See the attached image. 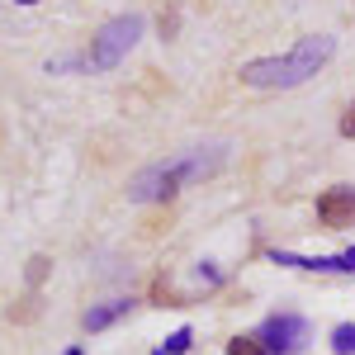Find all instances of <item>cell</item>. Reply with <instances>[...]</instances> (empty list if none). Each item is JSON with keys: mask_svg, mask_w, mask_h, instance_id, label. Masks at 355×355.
Segmentation results:
<instances>
[{"mask_svg": "<svg viewBox=\"0 0 355 355\" xmlns=\"http://www.w3.org/2000/svg\"><path fill=\"white\" fill-rule=\"evenodd\" d=\"M227 355H270V351H266L256 336H232V341H227Z\"/></svg>", "mask_w": 355, "mask_h": 355, "instance_id": "obj_10", "label": "cell"}, {"mask_svg": "<svg viewBox=\"0 0 355 355\" xmlns=\"http://www.w3.org/2000/svg\"><path fill=\"white\" fill-rule=\"evenodd\" d=\"M331 53H336V38H327V33L299 38L284 57H256V62H246L242 85H251V90H294L308 76H318V67H327Z\"/></svg>", "mask_w": 355, "mask_h": 355, "instance_id": "obj_1", "label": "cell"}, {"mask_svg": "<svg viewBox=\"0 0 355 355\" xmlns=\"http://www.w3.org/2000/svg\"><path fill=\"white\" fill-rule=\"evenodd\" d=\"M67 355H81V346H71V351H67Z\"/></svg>", "mask_w": 355, "mask_h": 355, "instance_id": "obj_13", "label": "cell"}, {"mask_svg": "<svg viewBox=\"0 0 355 355\" xmlns=\"http://www.w3.org/2000/svg\"><path fill=\"white\" fill-rule=\"evenodd\" d=\"M308 322H303L299 313H275V318H266L261 322V331H256V341L266 346L270 355H299L303 346H308Z\"/></svg>", "mask_w": 355, "mask_h": 355, "instance_id": "obj_4", "label": "cell"}, {"mask_svg": "<svg viewBox=\"0 0 355 355\" xmlns=\"http://www.w3.org/2000/svg\"><path fill=\"white\" fill-rule=\"evenodd\" d=\"M341 133H346V137H355V110L346 114V119H341Z\"/></svg>", "mask_w": 355, "mask_h": 355, "instance_id": "obj_11", "label": "cell"}, {"mask_svg": "<svg viewBox=\"0 0 355 355\" xmlns=\"http://www.w3.org/2000/svg\"><path fill=\"white\" fill-rule=\"evenodd\" d=\"M275 266H294V270H346L341 256H294V251H270Z\"/></svg>", "mask_w": 355, "mask_h": 355, "instance_id": "obj_6", "label": "cell"}, {"mask_svg": "<svg viewBox=\"0 0 355 355\" xmlns=\"http://www.w3.org/2000/svg\"><path fill=\"white\" fill-rule=\"evenodd\" d=\"M227 162V147H194V152H180L171 162H157L147 171H137L133 185H128V199L133 204H157V199H171L175 190H185L194 180H209L214 171H223Z\"/></svg>", "mask_w": 355, "mask_h": 355, "instance_id": "obj_2", "label": "cell"}, {"mask_svg": "<svg viewBox=\"0 0 355 355\" xmlns=\"http://www.w3.org/2000/svg\"><path fill=\"white\" fill-rule=\"evenodd\" d=\"M190 341H194V331L180 327V331H171V336H166V341H162L152 355H185V351H190Z\"/></svg>", "mask_w": 355, "mask_h": 355, "instance_id": "obj_8", "label": "cell"}, {"mask_svg": "<svg viewBox=\"0 0 355 355\" xmlns=\"http://www.w3.org/2000/svg\"><path fill=\"white\" fill-rule=\"evenodd\" d=\"M318 223L327 232H341V227H355V190H327L318 199Z\"/></svg>", "mask_w": 355, "mask_h": 355, "instance_id": "obj_5", "label": "cell"}, {"mask_svg": "<svg viewBox=\"0 0 355 355\" xmlns=\"http://www.w3.org/2000/svg\"><path fill=\"white\" fill-rule=\"evenodd\" d=\"M341 261H346V270H355V246H351V251H341Z\"/></svg>", "mask_w": 355, "mask_h": 355, "instance_id": "obj_12", "label": "cell"}, {"mask_svg": "<svg viewBox=\"0 0 355 355\" xmlns=\"http://www.w3.org/2000/svg\"><path fill=\"white\" fill-rule=\"evenodd\" d=\"M15 5H33V0H15Z\"/></svg>", "mask_w": 355, "mask_h": 355, "instance_id": "obj_14", "label": "cell"}, {"mask_svg": "<svg viewBox=\"0 0 355 355\" xmlns=\"http://www.w3.org/2000/svg\"><path fill=\"white\" fill-rule=\"evenodd\" d=\"M123 313H133V299H110V303H100V308H90V313H85V327H90V331H105L110 322H119Z\"/></svg>", "mask_w": 355, "mask_h": 355, "instance_id": "obj_7", "label": "cell"}, {"mask_svg": "<svg viewBox=\"0 0 355 355\" xmlns=\"http://www.w3.org/2000/svg\"><path fill=\"white\" fill-rule=\"evenodd\" d=\"M331 351L336 355H355V322H341L331 331Z\"/></svg>", "mask_w": 355, "mask_h": 355, "instance_id": "obj_9", "label": "cell"}, {"mask_svg": "<svg viewBox=\"0 0 355 355\" xmlns=\"http://www.w3.org/2000/svg\"><path fill=\"white\" fill-rule=\"evenodd\" d=\"M137 38H142V15H114L110 24L90 38V57H85L90 71H114L137 48Z\"/></svg>", "mask_w": 355, "mask_h": 355, "instance_id": "obj_3", "label": "cell"}]
</instances>
